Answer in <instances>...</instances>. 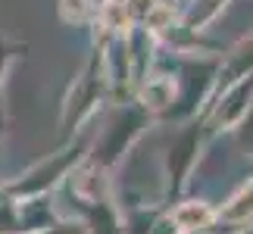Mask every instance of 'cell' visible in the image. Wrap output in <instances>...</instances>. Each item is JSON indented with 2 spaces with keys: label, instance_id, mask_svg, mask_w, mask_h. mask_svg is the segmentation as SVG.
Segmentation results:
<instances>
[{
  "label": "cell",
  "instance_id": "6da1fadb",
  "mask_svg": "<svg viewBox=\"0 0 253 234\" xmlns=\"http://www.w3.org/2000/svg\"><path fill=\"white\" fill-rule=\"evenodd\" d=\"M175 219H178V225H184V228H197V225H207L210 222V209L200 206V203H188V206H181L175 212Z\"/></svg>",
  "mask_w": 253,
  "mask_h": 234
}]
</instances>
